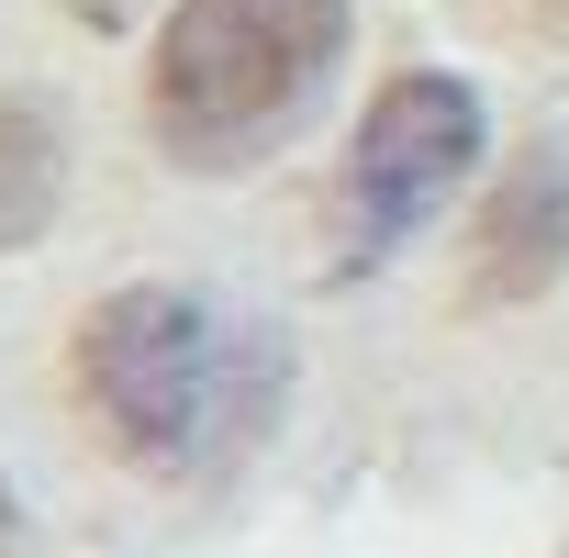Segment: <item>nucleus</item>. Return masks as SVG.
Segmentation results:
<instances>
[{"label":"nucleus","mask_w":569,"mask_h":558,"mask_svg":"<svg viewBox=\"0 0 569 558\" xmlns=\"http://www.w3.org/2000/svg\"><path fill=\"white\" fill-rule=\"evenodd\" d=\"M68 391L101 425V447L146 480H212L246 447H268L279 391H291V358H279L268 325L223 313L212 291H179V279H134V291H101L68 336Z\"/></svg>","instance_id":"nucleus-1"},{"label":"nucleus","mask_w":569,"mask_h":558,"mask_svg":"<svg viewBox=\"0 0 569 558\" xmlns=\"http://www.w3.org/2000/svg\"><path fill=\"white\" fill-rule=\"evenodd\" d=\"M358 0H179L146 57V134L190 179L279 157L336 90Z\"/></svg>","instance_id":"nucleus-2"},{"label":"nucleus","mask_w":569,"mask_h":558,"mask_svg":"<svg viewBox=\"0 0 569 558\" xmlns=\"http://www.w3.org/2000/svg\"><path fill=\"white\" fill-rule=\"evenodd\" d=\"M480 146H491V112L458 68L380 79V101L358 112V146H347V268L402 257L447 212V190L480 168Z\"/></svg>","instance_id":"nucleus-3"},{"label":"nucleus","mask_w":569,"mask_h":558,"mask_svg":"<svg viewBox=\"0 0 569 558\" xmlns=\"http://www.w3.org/2000/svg\"><path fill=\"white\" fill-rule=\"evenodd\" d=\"M558 268H569V157L536 146L525 168H502V190H491L480 223H469V302H480V313L547 302Z\"/></svg>","instance_id":"nucleus-4"},{"label":"nucleus","mask_w":569,"mask_h":558,"mask_svg":"<svg viewBox=\"0 0 569 558\" xmlns=\"http://www.w3.org/2000/svg\"><path fill=\"white\" fill-rule=\"evenodd\" d=\"M68 201V134L46 123V101L0 90V257H23Z\"/></svg>","instance_id":"nucleus-5"},{"label":"nucleus","mask_w":569,"mask_h":558,"mask_svg":"<svg viewBox=\"0 0 569 558\" xmlns=\"http://www.w3.org/2000/svg\"><path fill=\"white\" fill-rule=\"evenodd\" d=\"M525 12H536V23H547V34L569 46V0H525Z\"/></svg>","instance_id":"nucleus-6"},{"label":"nucleus","mask_w":569,"mask_h":558,"mask_svg":"<svg viewBox=\"0 0 569 558\" xmlns=\"http://www.w3.org/2000/svg\"><path fill=\"white\" fill-rule=\"evenodd\" d=\"M68 12H90V23H123V12H134V0H68Z\"/></svg>","instance_id":"nucleus-7"},{"label":"nucleus","mask_w":569,"mask_h":558,"mask_svg":"<svg viewBox=\"0 0 569 558\" xmlns=\"http://www.w3.org/2000/svg\"><path fill=\"white\" fill-rule=\"evenodd\" d=\"M0 525H12V491H0Z\"/></svg>","instance_id":"nucleus-8"}]
</instances>
